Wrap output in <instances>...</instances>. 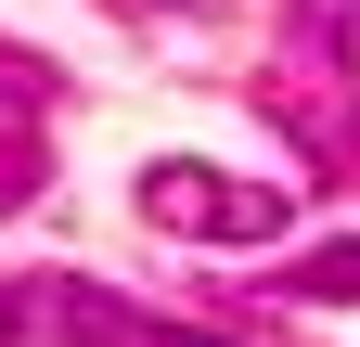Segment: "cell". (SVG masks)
Masks as SVG:
<instances>
[{"label": "cell", "instance_id": "6da1fadb", "mask_svg": "<svg viewBox=\"0 0 360 347\" xmlns=\"http://www.w3.org/2000/svg\"><path fill=\"white\" fill-rule=\"evenodd\" d=\"M142 219L193 232V244H283V193L232 181V167H193V155H155L142 167Z\"/></svg>", "mask_w": 360, "mask_h": 347}, {"label": "cell", "instance_id": "8992f818", "mask_svg": "<svg viewBox=\"0 0 360 347\" xmlns=\"http://www.w3.org/2000/svg\"><path fill=\"white\" fill-rule=\"evenodd\" d=\"M26 334V283H0V347H13Z\"/></svg>", "mask_w": 360, "mask_h": 347}, {"label": "cell", "instance_id": "7a4b0ae2", "mask_svg": "<svg viewBox=\"0 0 360 347\" xmlns=\"http://www.w3.org/2000/svg\"><path fill=\"white\" fill-rule=\"evenodd\" d=\"M26 334H65V347H232L206 322H167V309H142V296H116V283H77V270L26 283Z\"/></svg>", "mask_w": 360, "mask_h": 347}, {"label": "cell", "instance_id": "3957f363", "mask_svg": "<svg viewBox=\"0 0 360 347\" xmlns=\"http://www.w3.org/2000/svg\"><path fill=\"white\" fill-rule=\"evenodd\" d=\"M347 103H360V91H347V65H322V52H270V103H257V116H270V129H296V155H309V167H347V155H360Z\"/></svg>", "mask_w": 360, "mask_h": 347}, {"label": "cell", "instance_id": "5b68a950", "mask_svg": "<svg viewBox=\"0 0 360 347\" xmlns=\"http://www.w3.org/2000/svg\"><path fill=\"white\" fill-rule=\"evenodd\" d=\"M283 296H360V244H309L283 270Z\"/></svg>", "mask_w": 360, "mask_h": 347}, {"label": "cell", "instance_id": "52a82bcc", "mask_svg": "<svg viewBox=\"0 0 360 347\" xmlns=\"http://www.w3.org/2000/svg\"><path fill=\"white\" fill-rule=\"evenodd\" d=\"M129 13H155V0H129Z\"/></svg>", "mask_w": 360, "mask_h": 347}, {"label": "cell", "instance_id": "277c9868", "mask_svg": "<svg viewBox=\"0 0 360 347\" xmlns=\"http://www.w3.org/2000/svg\"><path fill=\"white\" fill-rule=\"evenodd\" d=\"M39 181H52V129H39L26 91H0V219H26Z\"/></svg>", "mask_w": 360, "mask_h": 347}]
</instances>
